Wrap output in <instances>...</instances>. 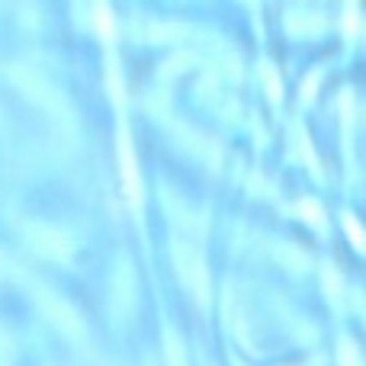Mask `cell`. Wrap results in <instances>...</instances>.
Returning <instances> with one entry per match:
<instances>
[{"label": "cell", "mask_w": 366, "mask_h": 366, "mask_svg": "<svg viewBox=\"0 0 366 366\" xmlns=\"http://www.w3.org/2000/svg\"><path fill=\"white\" fill-rule=\"evenodd\" d=\"M174 267H177L183 286L193 292L199 302H206L209 296V273H206V264H202L199 251L189 244H177L174 247Z\"/></svg>", "instance_id": "obj_1"}, {"label": "cell", "mask_w": 366, "mask_h": 366, "mask_svg": "<svg viewBox=\"0 0 366 366\" xmlns=\"http://www.w3.org/2000/svg\"><path fill=\"white\" fill-rule=\"evenodd\" d=\"M26 244L45 260H68L71 238L55 225H29L26 228Z\"/></svg>", "instance_id": "obj_2"}, {"label": "cell", "mask_w": 366, "mask_h": 366, "mask_svg": "<svg viewBox=\"0 0 366 366\" xmlns=\"http://www.w3.org/2000/svg\"><path fill=\"white\" fill-rule=\"evenodd\" d=\"M39 302H42L45 318H49V322L55 325L64 337L81 341V337H84V322H81V315L74 312V305H68L61 296H51V292H42V296H39Z\"/></svg>", "instance_id": "obj_3"}, {"label": "cell", "mask_w": 366, "mask_h": 366, "mask_svg": "<svg viewBox=\"0 0 366 366\" xmlns=\"http://www.w3.org/2000/svg\"><path fill=\"white\" fill-rule=\"evenodd\" d=\"M13 81L29 94V100L42 103V107H58V94L49 87V81H45L42 74H36L32 68H13Z\"/></svg>", "instance_id": "obj_4"}, {"label": "cell", "mask_w": 366, "mask_h": 366, "mask_svg": "<svg viewBox=\"0 0 366 366\" xmlns=\"http://www.w3.org/2000/svg\"><path fill=\"white\" fill-rule=\"evenodd\" d=\"M119 161H122V177H126V193L132 202H139L142 189H139V171H135V161H132V152H129L126 139H119Z\"/></svg>", "instance_id": "obj_5"}, {"label": "cell", "mask_w": 366, "mask_h": 366, "mask_svg": "<svg viewBox=\"0 0 366 366\" xmlns=\"http://www.w3.org/2000/svg\"><path fill=\"white\" fill-rule=\"evenodd\" d=\"M167 354H171V366H187V363H183V347L177 344L174 331H167Z\"/></svg>", "instance_id": "obj_6"}, {"label": "cell", "mask_w": 366, "mask_h": 366, "mask_svg": "<svg viewBox=\"0 0 366 366\" xmlns=\"http://www.w3.org/2000/svg\"><path fill=\"white\" fill-rule=\"evenodd\" d=\"M0 366H10V341L4 331H0Z\"/></svg>", "instance_id": "obj_7"}]
</instances>
